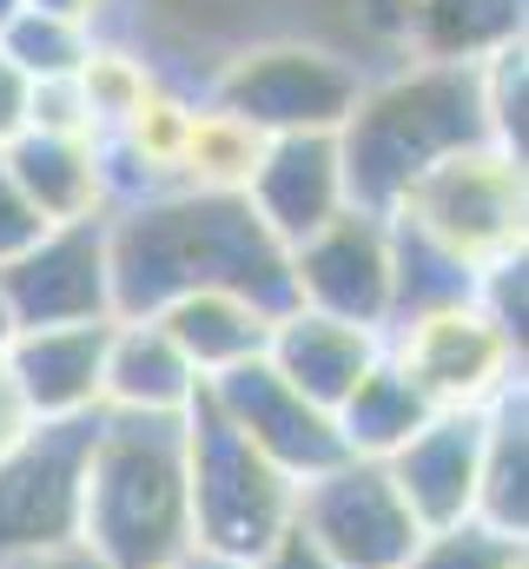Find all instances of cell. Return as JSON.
I'll list each match as a JSON object with an SVG mask.
<instances>
[{
  "label": "cell",
  "instance_id": "obj_16",
  "mask_svg": "<svg viewBox=\"0 0 529 569\" xmlns=\"http://www.w3.org/2000/svg\"><path fill=\"white\" fill-rule=\"evenodd\" d=\"M378 358H385V331H365V325H345V318H318V311H298V305L285 318H271V338H264V365L298 398H311L318 411H338Z\"/></svg>",
  "mask_w": 529,
  "mask_h": 569
},
{
  "label": "cell",
  "instance_id": "obj_33",
  "mask_svg": "<svg viewBox=\"0 0 529 569\" xmlns=\"http://www.w3.org/2000/svg\"><path fill=\"white\" fill-rule=\"evenodd\" d=\"M20 7H33V13H60V20H80V27L100 33V20H107L113 0H20Z\"/></svg>",
  "mask_w": 529,
  "mask_h": 569
},
{
  "label": "cell",
  "instance_id": "obj_11",
  "mask_svg": "<svg viewBox=\"0 0 529 569\" xmlns=\"http://www.w3.org/2000/svg\"><path fill=\"white\" fill-rule=\"evenodd\" d=\"M0 291H7L20 331H40V325H107L113 318L107 219L47 226L20 259L0 266Z\"/></svg>",
  "mask_w": 529,
  "mask_h": 569
},
{
  "label": "cell",
  "instance_id": "obj_27",
  "mask_svg": "<svg viewBox=\"0 0 529 569\" xmlns=\"http://www.w3.org/2000/svg\"><path fill=\"white\" fill-rule=\"evenodd\" d=\"M403 569H529V543L490 530V523H477V517H463V523L423 530L417 557Z\"/></svg>",
  "mask_w": 529,
  "mask_h": 569
},
{
  "label": "cell",
  "instance_id": "obj_24",
  "mask_svg": "<svg viewBox=\"0 0 529 569\" xmlns=\"http://www.w3.org/2000/svg\"><path fill=\"white\" fill-rule=\"evenodd\" d=\"M264 152V133H252L246 120L219 113V107H192L186 127V152H179V192H232L246 199V179Z\"/></svg>",
  "mask_w": 529,
  "mask_h": 569
},
{
  "label": "cell",
  "instance_id": "obj_32",
  "mask_svg": "<svg viewBox=\"0 0 529 569\" xmlns=\"http://www.w3.org/2000/svg\"><path fill=\"white\" fill-rule=\"evenodd\" d=\"M27 430H33V418H27V405H20V391H13V378H7V365H0V457H7Z\"/></svg>",
  "mask_w": 529,
  "mask_h": 569
},
{
  "label": "cell",
  "instance_id": "obj_15",
  "mask_svg": "<svg viewBox=\"0 0 529 569\" xmlns=\"http://www.w3.org/2000/svg\"><path fill=\"white\" fill-rule=\"evenodd\" d=\"M107 325H40V331H13L7 345V378L27 405L33 425H73V418H100V365H107Z\"/></svg>",
  "mask_w": 529,
  "mask_h": 569
},
{
  "label": "cell",
  "instance_id": "obj_12",
  "mask_svg": "<svg viewBox=\"0 0 529 569\" xmlns=\"http://www.w3.org/2000/svg\"><path fill=\"white\" fill-rule=\"evenodd\" d=\"M206 405L239 430L264 463H271V470H285L291 483H311L318 470L345 463V443H338L331 411H318L311 398H298V391L264 365V358L232 365V371H219V378H206Z\"/></svg>",
  "mask_w": 529,
  "mask_h": 569
},
{
  "label": "cell",
  "instance_id": "obj_20",
  "mask_svg": "<svg viewBox=\"0 0 529 569\" xmlns=\"http://www.w3.org/2000/svg\"><path fill=\"white\" fill-rule=\"evenodd\" d=\"M523 40V0H410L403 60L483 67L490 53Z\"/></svg>",
  "mask_w": 529,
  "mask_h": 569
},
{
  "label": "cell",
  "instance_id": "obj_37",
  "mask_svg": "<svg viewBox=\"0 0 529 569\" xmlns=\"http://www.w3.org/2000/svg\"><path fill=\"white\" fill-rule=\"evenodd\" d=\"M13 13H20V0H0V27H7V20H13Z\"/></svg>",
  "mask_w": 529,
  "mask_h": 569
},
{
  "label": "cell",
  "instance_id": "obj_26",
  "mask_svg": "<svg viewBox=\"0 0 529 569\" xmlns=\"http://www.w3.org/2000/svg\"><path fill=\"white\" fill-rule=\"evenodd\" d=\"M93 27H80V20H60V13H33V7H20L7 27H0V60H13L33 87L40 80H73L80 67H87V53H93Z\"/></svg>",
  "mask_w": 529,
  "mask_h": 569
},
{
  "label": "cell",
  "instance_id": "obj_1",
  "mask_svg": "<svg viewBox=\"0 0 529 569\" xmlns=\"http://www.w3.org/2000/svg\"><path fill=\"white\" fill-rule=\"evenodd\" d=\"M107 272H113V318H152L159 305L199 284L246 291L271 318L291 311L285 246L232 192H152V199L113 206Z\"/></svg>",
  "mask_w": 529,
  "mask_h": 569
},
{
  "label": "cell",
  "instance_id": "obj_31",
  "mask_svg": "<svg viewBox=\"0 0 529 569\" xmlns=\"http://www.w3.org/2000/svg\"><path fill=\"white\" fill-rule=\"evenodd\" d=\"M246 569H331V563H325V557H318V550H311L298 530H285V537L264 550L259 563H246Z\"/></svg>",
  "mask_w": 529,
  "mask_h": 569
},
{
  "label": "cell",
  "instance_id": "obj_34",
  "mask_svg": "<svg viewBox=\"0 0 529 569\" xmlns=\"http://www.w3.org/2000/svg\"><path fill=\"white\" fill-rule=\"evenodd\" d=\"M0 569H107L100 557H87L80 543H67V550H47V557H20V563H0Z\"/></svg>",
  "mask_w": 529,
  "mask_h": 569
},
{
  "label": "cell",
  "instance_id": "obj_35",
  "mask_svg": "<svg viewBox=\"0 0 529 569\" xmlns=\"http://www.w3.org/2000/svg\"><path fill=\"white\" fill-rule=\"evenodd\" d=\"M166 569H246V563H226V557H206V550H186L179 563H166Z\"/></svg>",
  "mask_w": 529,
  "mask_h": 569
},
{
  "label": "cell",
  "instance_id": "obj_28",
  "mask_svg": "<svg viewBox=\"0 0 529 569\" xmlns=\"http://www.w3.org/2000/svg\"><path fill=\"white\" fill-rule=\"evenodd\" d=\"M477 311L523 351L529 338V284H523V252H510V259H497V266H483L477 272Z\"/></svg>",
  "mask_w": 529,
  "mask_h": 569
},
{
  "label": "cell",
  "instance_id": "obj_22",
  "mask_svg": "<svg viewBox=\"0 0 529 569\" xmlns=\"http://www.w3.org/2000/svg\"><path fill=\"white\" fill-rule=\"evenodd\" d=\"M477 523L529 543V398H523V385L490 405L483 477H477Z\"/></svg>",
  "mask_w": 529,
  "mask_h": 569
},
{
  "label": "cell",
  "instance_id": "obj_36",
  "mask_svg": "<svg viewBox=\"0 0 529 569\" xmlns=\"http://www.w3.org/2000/svg\"><path fill=\"white\" fill-rule=\"evenodd\" d=\"M13 331H20V325H13V305H7V291H0V358H7V345H13Z\"/></svg>",
  "mask_w": 529,
  "mask_h": 569
},
{
  "label": "cell",
  "instance_id": "obj_9",
  "mask_svg": "<svg viewBox=\"0 0 529 569\" xmlns=\"http://www.w3.org/2000/svg\"><path fill=\"white\" fill-rule=\"evenodd\" d=\"M87 443L93 418H73V425H33L0 457V563L80 543Z\"/></svg>",
  "mask_w": 529,
  "mask_h": 569
},
{
  "label": "cell",
  "instance_id": "obj_7",
  "mask_svg": "<svg viewBox=\"0 0 529 569\" xmlns=\"http://www.w3.org/2000/svg\"><path fill=\"white\" fill-rule=\"evenodd\" d=\"M291 530L331 569H403L423 543L391 470L371 457H345V463L318 470L311 483H298Z\"/></svg>",
  "mask_w": 529,
  "mask_h": 569
},
{
  "label": "cell",
  "instance_id": "obj_6",
  "mask_svg": "<svg viewBox=\"0 0 529 569\" xmlns=\"http://www.w3.org/2000/svg\"><path fill=\"white\" fill-rule=\"evenodd\" d=\"M403 226H417L423 239H437L443 252H457L463 266H497L510 252H523L529 239V186L523 166L503 159L497 146H470V152H450L443 166H430L403 206H397Z\"/></svg>",
  "mask_w": 529,
  "mask_h": 569
},
{
  "label": "cell",
  "instance_id": "obj_5",
  "mask_svg": "<svg viewBox=\"0 0 529 569\" xmlns=\"http://www.w3.org/2000/svg\"><path fill=\"white\" fill-rule=\"evenodd\" d=\"M186 510H192V550L226 557V563H259L291 530V510H298V483L271 470L206 405V391L186 411Z\"/></svg>",
  "mask_w": 529,
  "mask_h": 569
},
{
  "label": "cell",
  "instance_id": "obj_13",
  "mask_svg": "<svg viewBox=\"0 0 529 569\" xmlns=\"http://www.w3.org/2000/svg\"><path fill=\"white\" fill-rule=\"evenodd\" d=\"M246 206H252V219H259L285 252L298 239H311L318 226H331L351 206L338 133H285V140H264L259 166L246 179Z\"/></svg>",
  "mask_w": 529,
  "mask_h": 569
},
{
  "label": "cell",
  "instance_id": "obj_30",
  "mask_svg": "<svg viewBox=\"0 0 529 569\" xmlns=\"http://www.w3.org/2000/svg\"><path fill=\"white\" fill-rule=\"evenodd\" d=\"M27 93H33V80L13 60H0V146H13L27 133Z\"/></svg>",
  "mask_w": 529,
  "mask_h": 569
},
{
  "label": "cell",
  "instance_id": "obj_23",
  "mask_svg": "<svg viewBox=\"0 0 529 569\" xmlns=\"http://www.w3.org/2000/svg\"><path fill=\"white\" fill-rule=\"evenodd\" d=\"M450 305H477V266H463L457 252H443L437 239H423L391 212V325L450 311Z\"/></svg>",
  "mask_w": 529,
  "mask_h": 569
},
{
  "label": "cell",
  "instance_id": "obj_18",
  "mask_svg": "<svg viewBox=\"0 0 529 569\" xmlns=\"http://www.w3.org/2000/svg\"><path fill=\"white\" fill-rule=\"evenodd\" d=\"M13 186L40 212V226H73V219H107V152L87 133H20L0 146Z\"/></svg>",
  "mask_w": 529,
  "mask_h": 569
},
{
  "label": "cell",
  "instance_id": "obj_19",
  "mask_svg": "<svg viewBox=\"0 0 529 569\" xmlns=\"http://www.w3.org/2000/svg\"><path fill=\"white\" fill-rule=\"evenodd\" d=\"M166 325V338L186 351V365L199 378H219L232 365H252L264 358V338H271V311L252 305L246 291H226V284H199V291H179L172 305L152 311Z\"/></svg>",
  "mask_w": 529,
  "mask_h": 569
},
{
  "label": "cell",
  "instance_id": "obj_25",
  "mask_svg": "<svg viewBox=\"0 0 529 569\" xmlns=\"http://www.w3.org/2000/svg\"><path fill=\"white\" fill-rule=\"evenodd\" d=\"M73 87H80V100H87V120H93V133L107 140V133H120L132 113L152 100V87H159V67L146 60V47H132V40H93V53H87V67L73 73Z\"/></svg>",
  "mask_w": 529,
  "mask_h": 569
},
{
  "label": "cell",
  "instance_id": "obj_17",
  "mask_svg": "<svg viewBox=\"0 0 529 569\" xmlns=\"http://www.w3.org/2000/svg\"><path fill=\"white\" fill-rule=\"evenodd\" d=\"M206 378L186 365V351L166 338L159 318H113L107 365H100V411L113 418H186L199 405Z\"/></svg>",
  "mask_w": 529,
  "mask_h": 569
},
{
  "label": "cell",
  "instance_id": "obj_29",
  "mask_svg": "<svg viewBox=\"0 0 529 569\" xmlns=\"http://www.w3.org/2000/svg\"><path fill=\"white\" fill-rule=\"evenodd\" d=\"M40 232H47V226H40V212L27 206V192L13 186V172H7V159H0V266H7V259H20Z\"/></svg>",
  "mask_w": 529,
  "mask_h": 569
},
{
  "label": "cell",
  "instance_id": "obj_4",
  "mask_svg": "<svg viewBox=\"0 0 529 569\" xmlns=\"http://www.w3.org/2000/svg\"><path fill=\"white\" fill-rule=\"evenodd\" d=\"M365 80H371L365 60L338 53L318 33H264L212 67L199 100L246 120L264 140H285V133H338Z\"/></svg>",
  "mask_w": 529,
  "mask_h": 569
},
{
  "label": "cell",
  "instance_id": "obj_21",
  "mask_svg": "<svg viewBox=\"0 0 529 569\" xmlns=\"http://www.w3.org/2000/svg\"><path fill=\"white\" fill-rule=\"evenodd\" d=\"M430 418H437V405H430L403 371H397L391 358H378V365L358 378V391L331 411L345 457H371V463H391L397 450L430 425Z\"/></svg>",
  "mask_w": 529,
  "mask_h": 569
},
{
  "label": "cell",
  "instance_id": "obj_10",
  "mask_svg": "<svg viewBox=\"0 0 529 569\" xmlns=\"http://www.w3.org/2000/svg\"><path fill=\"white\" fill-rule=\"evenodd\" d=\"M291 266V305L318 318H345L365 331L391 325V219L345 206L331 226L298 239L285 252Z\"/></svg>",
  "mask_w": 529,
  "mask_h": 569
},
{
  "label": "cell",
  "instance_id": "obj_2",
  "mask_svg": "<svg viewBox=\"0 0 529 569\" xmlns=\"http://www.w3.org/2000/svg\"><path fill=\"white\" fill-rule=\"evenodd\" d=\"M470 146H490L483 73L443 67V60H397L365 80L358 107L338 127L345 192H351V206L391 219L403 192L430 166H443L450 152H470Z\"/></svg>",
  "mask_w": 529,
  "mask_h": 569
},
{
  "label": "cell",
  "instance_id": "obj_8",
  "mask_svg": "<svg viewBox=\"0 0 529 569\" xmlns=\"http://www.w3.org/2000/svg\"><path fill=\"white\" fill-rule=\"evenodd\" d=\"M385 358L437 405V411H483L523 385V351L477 311L450 305L385 331Z\"/></svg>",
  "mask_w": 529,
  "mask_h": 569
},
{
  "label": "cell",
  "instance_id": "obj_3",
  "mask_svg": "<svg viewBox=\"0 0 529 569\" xmlns=\"http://www.w3.org/2000/svg\"><path fill=\"white\" fill-rule=\"evenodd\" d=\"M80 550L107 569H166L192 550L186 418H93L80 483Z\"/></svg>",
  "mask_w": 529,
  "mask_h": 569
},
{
  "label": "cell",
  "instance_id": "obj_14",
  "mask_svg": "<svg viewBox=\"0 0 529 569\" xmlns=\"http://www.w3.org/2000/svg\"><path fill=\"white\" fill-rule=\"evenodd\" d=\"M483 430H490V405L483 411H437L417 430L391 463L397 497L410 503L417 530H443L477 517V477H483Z\"/></svg>",
  "mask_w": 529,
  "mask_h": 569
}]
</instances>
